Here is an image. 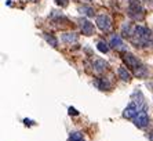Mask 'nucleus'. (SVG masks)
I'll return each mask as SVG.
<instances>
[{"label": "nucleus", "instance_id": "obj_1", "mask_svg": "<svg viewBox=\"0 0 153 141\" xmlns=\"http://www.w3.org/2000/svg\"><path fill=\"white\" fill-rule=\"evenodd\" d=\"M123 35L127 36L130 42L139 49H149L153 47V35L152 32L141 25H123Z\"/></svg>", "mask_w": 153, "mask_h": 141}, {"label": "nucleus", "instance_id": "obj_2", "mask_svg": "<svg viewBox=\"0 0 153 141\" xmlns=\"http://www.w3.org/2000/svg\"><path fill=\"white\" fill-rule=\"evenodd\" d=\"M123 61H124V64L127 65L128 68H131V69L134 70L135 76H138V78H145L146 75H148L146 68L143 67L142 64H141V61H139L138 58L134 56V54L126 53L124 56H123Z\"/></svg>", "mask_w": 153, "mask_h": 141}, {"label": "nucleus", "instance_id": "obj_3", "mask_svg": "<svg viewBox=\"0 0 153 141\" xmlns=\"http://www.w3.org/2000/svg\"><path fill=\"white\" fill-rule=\"evenodd\" d=\"M141 111H145V102L143 100H132L131 104L123 111V118L127 119H134Z\"/></svg>", "mask_w": 153, "mask_h": 141}, {"label": "nucleus", "instance_id": "obj_4", "mask_svg": "<svg viewBox=\"0 0 153 141\" xmlns=\"http://www.w3.org/2000/svg\"><path fill=\"white\" fill-rule=\"evenodd\" d=\"M128 15L134 20H142L143 18V8L139 2L137 0H131L130 7H128Z\"/></svg>", "mask_w": 153, "mask_h": 141}, {"label": "nucleus", "instance_id": "obj_5", "mask_svg": "<svg viewBox=\"0 0 153 141\" xmlns=\"http://www.w3.org/2000/svg\"><path fill=\"white\" fill-rule=\"evenodd\" d=\"M95 22H97V26L103 32H109L112 28V20L111 17L108 14H100L97 15L95 18Z\"/></svg>", "mask_w": 153, "mask_h": 141}, {"label": "nucleus", "instance_id": "obj_6", "mask_svg": "<svg viewBox=\"0 0 153 141\" xmlns=\"http://www.w3.org/2000/svg\"><path fill=\"white\" fill-rule=\"evenodd\" d=\"M109 46H111L112 49L117 50V51H124L126 50V43L123 42L121 36H119V35L111 36V39H109Z\"/></svg>", "mask_w": 153, "mask_h": 141}, {"label": "nucleus", "instance_id": "obj_7", "mask_svg": "<svg viewBox=\"0 0 153 141\" xmlns=\"http://www.w3.org/2000/svg\"><path fill=\"white\" fill-rule=\"evenodd\" d=\"M132 120H134V124L137 127H139V129H143V127L148 126V123H149V118H148L145 111H141Z\"/></svg>", "mask_w": 153, "mask_h": 141}, {"label": "nucleus", "instance_id": "obj_8", "mask_svg": "<svg viewBox=\"0 0 153 141\" xmlns=\"http://www.w3.org/2000/svg\"><path fill=\"white\" fill-rule=\"evenodd\" d=\"M79 40V35L75 32H66L61 36V42H64L65 44H75Z\"/></svg>", "mask_w": 153, "mask_h": 141}, {"label": "nucleus", "instance_id": "obj_9", "mask_svg": "<svg viewBox=\"0 0 153 141\" xmlns=\"http://www.w3.org/2000/svg\"><path fill=\"white\" fill-rule=\"evenodd\" d=\"M80 29H82V32L87 36H91L94 33V25L91 24L88 20H85V18H83L82 21H80Z\"/></svg>", "mask_w": 153, "mask_h": 141}, {"label": "nucleus", "instance_id": "obj_10", "mask_svg": "<svg viewBox=\"0 0 153 141\" xmlns=\"http://www.w3.org/2000/svg\"><path fill=\"white\" fill-rule=\"evenodd\" d=\"M93 68L97 74H101V72H103V70L108 68V64L105 62V60H102V58H95V60L93 61Z\"/></svg>", "mask_w": 153, "mask_h": 141}, {"label": "nucleus", "instance_id": "obj_11", "mask_svg": "<svg viewBox=\"0 0 153 141\" xmlns=\"http://www.w3.org/2000/svg\"><path fill=\"white\" fill-rule=\"evenodd\" d=\"M117 74H119V78H120L121 80H124V82H130V80H131V72H130L127 68L120 67L117 69Z\"/></svg>", "mask_w": 153, "mask_h": 141}, {"label": "nucleus", "instance_id": "obj_12", "mask_svg": "<svg viewBox=\"0 0 153 141\" xmlns=\"http://www.w3.org/2000/svg\"><path fill=\"white\" fill-rule=\"evenodd\" d=\"M44 39H46V42L48 43V44H51L53 47H57L58 46V39L55 38V36H53V35H48V33H44Z\"/></svg>", "mask_w": 153, "mask_h": 141}, {"label": "nucleus", "instance_id": "obj_13", "mask_svg": "<svg viewBox=\"0 0 153 141\" xmlns=\"http://www.w3.org/2000/svg\"><path fill=\"white\" fill-rule=\"evenodd\" d=\"M79 11L84 15H88V17H93L94 15V8L90 7V6H83V7H79Z\"/></svg>", "mask_w": 153, "mask_h": 141}, {"label": "nucleus", "instance_id": "obj_14", "mask_svg": "<svg viewBox=\"0 0 153 141\" xmlns=\"http://www.w3.org/2000/svg\"><path fill=\"white\" fill-rule=\"evenodd\" d=\"M69 141H85L84 137H83L82 133H79V131H73V133L69 136Z\"/></svg>", "mask_w": 153, "mask_h": 141}, {"label": "nucleus", "instance_id": "obj_15", "mask_svg": "<svg viewBox=\"0 0 153 141\" xmlns=\"http://www.w3.org/2000/svg\"><path fill=\"white\" fill-rule=\"evenodd\" d=\"M97 86L101 88V90H109V87H111V83L108 80H105V79H100V80L97 82Z\"/></svg>", "mask_w": 153, "mask_h": 141}, {"label": "nucleus", "instance_id": "obj_16", "mask_svg": "<svg viewBox=\"0 0 153 141\" xmlns=\"http://www.w3.org/2000/svg\"><path fill=\"white\" fill-rule=\"evenodd\" d=\"M97 49L100 50L101 53H108L109 51V46H108V43H105V42H98V44H97Z\"/></svg>", "mask_w": 153, "mask_h": 141}, {"label": "nucleus", "instance_id": "obj_17", "mask_svg": "<svg viewBox=\"0 0 153 141\" xmlns=\"http://www.w3.org/2000/svg\"><path fill=\"white\" fill-rule=\"evenodd\" d=\"M57 2V4H59V6H62V7H65V6H68V0H55Z\"/></svg>", "mask_w": 153, "mask_h": 141}, {"label": "nucleus", "instance_id": "obj_18", "mask_svg": "<svg viewBox=\"0 0 153 141\" xmlns=\"http://www.w3.org/2000/svg\"><path fill=\"white\" fill-rule=\"evenodd\" d=\"M69 115H79V112L73 108V106H71V108H69Z\"/></svg>", "mask_w": 153, "mask_h": 141}, {"label": "nucleus", "instance_id": "obj_19", "mask_svg": "<svg viewBox=\"0 0 153 141\" xmlns=\"http://www.w3.org/2000/svg\"><path fill=\"white\" fill-rule=\"evenodd\" d=\"M24 122H25L26 124H30V122H32V120H30V119H25V120H24Z\"/></svg>", "mask_w": 153, "mask_h": 141}, {"label": "nucleus", "instance_id": "obj_20", "mask_svg": "<svg viewBox=\"0 0 153 141\" xmlns=\"http://www.w3.org/2000/svg\"><path fill=\"white\" fill-rule=\"evenodd\" d=\"M148 86H150V87H152V90H153V82H152V83H148Z\"/></svg>", "mask_w": 153, "mask_h": 141}, {"label": "nucleus", "instance_id": "obj_21", "mask_svg": "<svg viewBox=\"0 0 153 141\" xmlns=\"http://www.w3.org/2000/svg\"><path fill=\"white\" fill-rule=\"evenodd\" d=\"M33 2H37V0H33Z\"/></svg>", "mask_w": 153, "mask_h": 141}]
</instances>
